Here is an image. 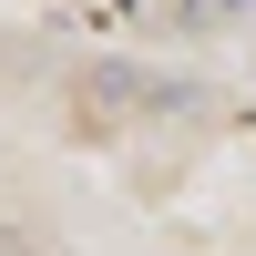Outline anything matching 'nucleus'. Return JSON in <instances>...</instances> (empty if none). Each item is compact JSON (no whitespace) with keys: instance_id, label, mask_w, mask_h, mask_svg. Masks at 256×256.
<instances>
[{"instance_id":"f257e3e1","label":"nucleus","mask_w":256,"mask_h":256,"mask_svg":"<svg viewBox=\"0 0 256 256\" xmlns=\"http://www.w3.org/2000/svg\"><path fill=\"white\" fill-rule=\"evenodd\" d=\"M226 10H246V0H226Z\"/></svg>"}]
</instances>
